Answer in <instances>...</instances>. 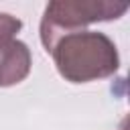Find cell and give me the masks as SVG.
<instances>
[{
  "instance_id": "cell-3",
  "label": "cell",
  "mask_w": 130,
  "mask_h": 130,
  "mask_svg": "<svg viewBox=\"0 0 130 130\" xmlns=\"http://www.w3.org/2000/svg\"><path fill=\"white\" fill-rule=\"evenodd\" d=\"M32 57L30 49L18 41L12 39L8 43L0 45V87H10L20 81H24L30 73Z\"/></svg>"
},
{
  "instance_id": "cell-4",
  "label": "cell",
  "mask_w": 130,
  "mask_h": 130,
  "mask_svg": "<svg viewBox=\"0 0 130 130\" xmlns=\"http://www.w3.org/2000/svg\"><path fill=\"white\" fill-rule=\"evenodd\" d=\"M20 28H22V22L16 16L6 14V12H0V45L16 39V32Z\"/></svg>"
},
{
  "instance_id": "cell-2",
  "label": "cell",
  "mask_w": 130,
  "mask_h": 130,
  "mask_svg": "<svg viewBox=\"0 0 130 130\" xmlns=\"http://www.w3.org/2000/svg\"><path fill=\"white\" fill-rule=\"evenodd\" d=\"M126 4L110 0H55L49 2L41 18V43L47 45L61 32L81 30L91 22H108L124 16Z\"/></svg>"
},
{
  "instance_id": "cell-1",
  "label": "cell",
  "mask_w": 130,
  "mask_h": 130,
  "mask_svg": "<svg viewBox=\"0 0 130 130\" xmlns=\"http://www.w3.org/2000/svg\"><path fill=\"white\" fill-rule=\"evenodd\" d=\"M59 75L69 83H89L114 75L120 55L114 41L98 30H69L43 45Z\"/></svg>"
}]
</instances>
